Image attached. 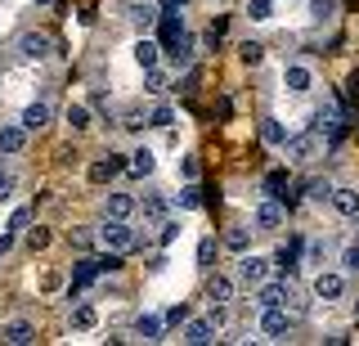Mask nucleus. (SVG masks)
<instances>
[{"instance_id": "20e7f679", "label": "nucleus", "mask_w": 359, "mask_h": 346, "mask_svg": "<svg viewBox=\"0 0 359 346\" xmlns=\"http://www.w3.org/2000/svg\"><path fill=\"white\" fill-rule=\"evenodd\" d=\"M261 333H265V338H287V333H292V315H287V310L283 306H261Z\"/></svg>"}, {"instance_id": "6ab92c4d", "label": "nucleus", "mask_w": 359, "mask_h": 346, "mask_svg": "<svg viewBox=\"0 0 359 346\" xmlns=\"http://www.w3.org/2000/svg\"><path fill=\"white\" fill-rule=\"evenodd\" d=\"M126 171H130V175H140V180H144V175H153V171H157V153L149 149V144H144V149H135V153H130V162H126Z\"/></svg>"}, {"instance_id": "c85d7f7f", "label": "nucleus", "mask_w": 359, "mask_h": 346, "mask_svg": "<svg viewBox=\"0 0 359 346\" xmlns=\"http://www.w3.org/2000/svg\"><path fill=\"white\" fill-rule=\"evenodd\" d=\"M175 207H184V211L202 207V189H198V180H189V185H184V189L175 194Z\"/></svg>"}, {"instance_id": "0eeeda50", "label": "nucleus", "mask_w": 359, "mask_h": 346, "mask_svg": "<svg viewBox=\"0 0 359 346\" xmlns=\"http://www.w3.org/2000/svg\"><path fill=\"white\" fill-rule=\"evenodd\" d=\"M45 54H50V36H45V32H22L18 36V59H45Z\"/></svg>"}, {"instance_id": "a18cd8bd", "label": "nucleus", "mask_w": 359, "mask_h": 346, "mask_svg": "<svg viewBox=\"0 0 359 346\" xmlns=\"http://www.w3.org/2000/svg\"><path fill=\"white\" fill-rule=\"evenodd\" d=\"M198 171H202L198 158H189V153H184V158H180V175H184V180H198Z\"/></svg>"}, {"instance_id": "1a4fd4ad", "label": "nucleus", "mask_w": 359, "mask_h": 346, "mask_svg": "<svg viewBox=\"0 0 359 346\" xmlns=\"http://www.w3.org/2000/svg\"><path fill=\"white\" fill-rule=\"evenodd\" d=\"M0 338L9 346H27V342H36V324L32 319H9L5 328H0Z\"/></svg>"}, {"instance_id": "6e6552de", "label": "nucleus", "mask_w": 359, "mask_h": 346, "mask_svg": "<svg viewBox=\"0 0 359 346\" xmlns=\"http://www.w3.org/2000/svg\"><path fill=\"white\" fill-rule=\"evenodd\" d=\"M256 229H261V234H274L278 225H283V207H278L274 203V198H265V203H256Z\"/></svg>"}, {"instance_id": "a878e982", "label": "nucleus", "mask_w": 359, "mask_h": 346, "mask_svg": "<svg viewBox=\"0 0 359 346\" xmlns=\"http://www.w3.org/2000/svg\"><path fill=\"white\" fill-rule=\"evenodd\" d=\"M104 211H108V216H117V220H126L130 211H135V198H130V194H108Z\"/></svg>"}, {"instance_id": "9d476101", "label": "nucleus", "mask_w": 359, "mask_h": 346, "mask_svg": "<svg viewBox=\"0 0 359 346\" xmlns=\"http://www.w3.org/2000/svg\"><path fill=\"white\" fill-rule=\"evenodd\" d=\"M283 86H287L292 95H306L310 86H314V72L306 68V63H287V68H283Z\"/></svg>"}, {"instance_id": "473e14b6", "label": "nucleus", "mask_w": 359, "mask_h": 346, "mask_svg": "<svg viewBox=\"0 0 359 346\" xmlns=\"http://www.w3.org/2000/svg\"><path fill=\"white\" fill-rule=\"evenodd\" d=\"M238 59L247 63V68H256V63L265 59V46H261V41H243V46H238Z\"/></svg>"}, {"instance_id": "f3484780", "label": "nucleus", "mask_w": 359, "mask_h": 346, "mask_svg": "<svg viewBox=\"0 0 359 346\" xmlns=\"http://www.w3.org/2000/svg\"><path fill=\"white\" fill-rule=\"evenodd\" d=\"M332 207H337V216L359 220V189H332Z\"/></svg>"}, {"instance_id": "a211bd4d", "label": "nucleus", "mask_w": 359, "mask_h": 346, "mask_svg": "<svg viewBox=\"0 0 359 346\" xmlns=\"http://www.w3.org/2000/svg\"><path fill=\"white\" fill-rule=\"evenodd\" d=\"M287 140H292V135H287V126H283L278 117H265V121H261V144H265V149H283Z\"/></svg>"}, {"instance_id": "393cba45", "label": "nucleus", "mask_w": 359, "mask_h": 346, "mask_svg": "<svg viewBox=\"0 0 359 346\" xmlns=\"http://www.w3.org/2000/svg\"><path fill=\"white\" fill-rule=\"evenodd\" d=\"M166 59H171L175 68H189V63H194V41H189V36H180L175 46H166Z\"/></svg>"}, {"instance_id": "f03ea898", "label": "nucleus", "mask_w": 359, "mask_h": 346, "mask_svg": "<svg viewBox=\"0 0 359 346\" xmlns=\"http://www.w3.org/2000/svg\"><path fill=\"white\" fill-rule=\"evenodd\" d=\"M99 243H104L108 252H121V256H126V252H130V248H135V243H140V239H135V229L126 225V220L108 216V225L99 229Z\"/></svg>"}, {"instance_id": "a19ab883", "label": "nucleus", "mask_w": 359, "mask_h": 346, "mask_svg": "<svg viewBox=\"0 0 359 346\" xmlns=\"http://www.w3.org/2000/svg\"><path fill=\"white\" fill-rule=\"evenodd\" d=\"M341 270H351V274H359V243H351V248L341 252Z\"/></svg>"}, {"instance_id": "2eb2a0df", "label": "nucleus", "mask_w": 359, "mask_h": 346, "mask_svg": "<svg viewBox=\"0 0 359 346\" xmlns=\"http://www.w3.org/2000/svg\"><path fill=\"white\" fill-rule=\"evenodd\" d=\"M157 59H162V41H153V36H140V41H135V63H140L144 72L157 68Z\"/></svg>"}, {"instance_id": "aec40b11", "label": "nucleus", "mask_w": 359, "mask_h": 346, "mask_svg": "<svg viewBox=\"0 0 359 346\" xmlns=\"http://www.w3.org/2000/svg\"><path fill=\"white\" fill-rule=\"evenodd\" d=\"M233 288H238V279H229V274H211L207 297H211V301H224V306H229V301H233Z\"/></svg>"}, {"instance_id": "3c124183", "label": "nucleus", "mask_w": 359, "mask_h": 346, "mask_svg": "<svg viewBox=\"0 0 359 346\" xmlns=\"http://www.w3.org/2000/svg\"><path fill=\"white\" fill-rule=\"evenodd\" d=\"M175 5H184V0H175Z\"/></svg>"}, {"instance_id": "b1692460", "label": "nucleus", "mask_w": 359, "mask_h": 346, "mask_svg": "<svg viewBox=\"0 0 359 346\" xmlns=\"http://www.w3.org/2000/svg\"><path fill=\"white\" fill-rule=\"evenodd\" d=\"M144 220H153V225H162V220H166V211H171V203H166V198L162 194H144Z\"/></svg>"}, {"instance_id": "58836bf2", "label": "nucleus", "mask_w": 359, "mask_h": 346, "mask_svg": "<svg viewBox=\"0 0 359 346\" xmlns=\"http://www.w3.org/2000/svg\"><path fill=\"white\" fill-rule=\"evenodd\" d=\"M157 229H162V234H157V239H162V248H171V243L180 239V220H162Z\"/></svg>"}, {"instance_id": "f8f14e48", "label": "nucleus", "mask_w": 359, "mask_h": 346, "mask_svg": "<svg viewBox=\"0 0 359 346\" xmlns=\"http://www.w3.org/2000/svg\"><path fill=\"white\" fill-rule=\"evenodd\" d=\"M50 117H54V108H50V99H36V104H27L22 108V126L27 131H41V126H50Z\"/></svg>"}, {"instance_id": "423d86ee", "label": "nucleus", "mask_w": 359, "mask_h": 346, "mask_svg": "<svg viewBox=\"0 0 359 346\" xmlns=\"http://www.w3.org/2000/svg\"><path fill=\"white\" fill-rule=\"evenodd\" d=\"M283 149L297 166H306V162H314V153H319V135H292Z\"/></svg>"}, {"instance_id": "e433bc0d", "label": "nucleus", "mask_w": 359, "mask_h": 346, "mask_svg": "<svg viewBox=\"0 0 359 346\" xmlns=\"http://www.w3.org/2000/svg\"><path fill=\"white\" fill-rule=\"evenodd\" d=\"M306 189H310V198H314V203H332V185H328V180H310Z\"/></svg>"}, {"instance_id": "09e8293b", "label": "nucleus", "mask_w": 359, "mask_h": 346, "mask_svg": "<svg viewBox=\"0 0 359 346\" xmlns=\"http://www.w3.org/2000/svg\"><path fill=\"white\" fill-rule=\"evenodd\" d=\"M0 189H9V175L5 171H0Z\"/></svg>"}, {"instance_id": "4468645a", "label": "nucleus", "mask_w": 359, "mask_h": 346, "mask_svg": "<svg viewBox=\"0 0 359 346\" xmlns=\"http://www.w3.org/2000/svg\"><path fill=\"white\" fill-rule=\"evenodd\" d=\"M184 342H189V346L216 342V324H211V319H184Z\"/></svg>"}, {"instance_id": "cd10ccee", "label": "nucleus", "mask_w": 359, "mask_h": 346, "mask_svg": "<svg viewBox=\"0 0 359 346\" xmlns=\"http://www.w3.org/2000/svg\"><path fill=\"white\" fill-rule=\"evenodd\" d=\"M252 234L256 229H229V234H224V248H229V252H252Z\"/></svg>"}, {"instance_id": "c03bdc74", "label": "nucleus", "mask_w": 359, "mask_h": 346, "mask_svg": "<svg viewBox=\"0 0 359 346\" xmlns=\"http://www.w3.org/2000/svg\"><path fill=\"white\" fill-rule=\"evenodd\" d=\"M99 270H104V274H117V270H121V252H108V256H99Z\"/></svg>"}, {"instance_id": "72a5a7b5", "label": "nucleus", "mask_w": 359, "mask_h": 346, "mask_svg": "<svg viewBox=\"0 0 359 346\" xmlns=\"http://www.w3.org/2000/svg\"><path fill=\"white\" fill-rule=\"evenodd\" d=\"M67 126H72L76 135H81V131H90V108H86V104H72V108H67Z\"/></svg>"}, {"instance_id": "ea45409f", "label": "nucleus", "mask_w": 359, "mask_h": 346, "mask_svg": "<svg viewBox=\"0 0 359 346\" xmlns=\"http://www.w3.org/2000/svg\"><path fill=\"white\" fill-rule=\"evenodd\" d=\"M27 248L45 252V248H50V229H27Z\"/></svg>"}, {"instance_id": "bb28decb", "label": "nucleus", "mask_w": 359, "mask_h": 346, "mask_svg": "<svg viewBox=\"0 0 359 346\" xmlns=\"http://www.w3.org/2000/svg\"><path fill=\"white\" fill-rule=\"evenodd\" d=\"M243 14L252 18V23H269V18H274V0H247Z\"/></svg>"}, {"instance_id": "4be33fe9", "label": "nucleus", "mask_w": 359, "mask_h": 346, "mask_svg": "<svg viewBox=\"0 0 359 346\" xmlns=\"http://www.w3.org/2000/svg\"><path fill=\"white\" fill-rule=\"evenodd\" d=\"M126 18H130V23H135V27H140V32H149V27H153V23H157V18H162V14H157V9L149 5V0H135V5H130V14H126Z\"/></svg>"}, {"instance_id": "37998d69", "label": "nucleus", "mask_w": 359, "mask_h": 346, "mask_svg": "<svg viewBox=\"0 0 359 346\" xmlns=\"http://www.w3.org/2000/svg\"><path fill=\"white\" fill-rule=\"evenodd\" d=\"M27 225H32V211H27V207H18L14 216H9V229H14V234H22Z\"/></svg>"}, {"instance_id": "7ed1b4c3", "label": "nucleus", "mask_w": 359, "mask_h": 346, "mask_svg": "<svg viewBox=\"0 0 359 346\" xmlns=\"http://www.w3.org/2000/svg\"><path fill=\"white\" fill-rule=\"evenodd\" d=\"M314 297L328 306V301H341L346 297V274L341 270H319L314 274Z\"/></svg>"}, {"instance_id": "79ce46f5", "label": "nucleus", "mask_w": 359, "mask_h": 346, "mask_svg": "<svg viewBox=\"0 0 359 346\" xmlns=\"http://www.w3.org/2000/svg\"><path fill=\"white\" fill-rule=\"evenodd\" d=\"M162 319H166V328H175V324H184V319H189V306L180 301V306H171V310H166Z\"/></svg>"}, {"instance_id": "c756f323", "label": "nucleus", "mask_w": 359, "mask_h": 346, "mask_svg": "<svg viewBox=\"0 0 359 346\" xmlns=\"http://www.w3.org/2000/svg\"><path fill=\"white\" fill-rule=\"evenodd\" d=\"M67 243H72L76 252H90V248L99 243V234H95V229H86V225H76L72 234H67Z\"/></svg>"}, {"instance_id": "39448f33", "label": "nucleus", "mask_w": 359, "mask_h": 346, "mask_svg": "<svg viewBox=\"0 0 359 346\" xmlns=\"http://www.w3.org/2000/svg\"><path fill=\"white\" fill-rule=\"evenodd\" d=\"M22 149H27V126H22V121H5V126H0V153H5V158H18Z\"/></svg>"}, {"instance_id": "f257e3e1", "label": "nucleus", "mask_w": 359, "mask_h": 346, "mask_svg": "<svg viewBox=\"0 0 359 346\" xmlns=\"http://www.w3.org/2000/svg\"><path fill=\"white\" fill-rule=\"evenodd\" d=\"M269 274H274V261H269V256H256V252H243L238 270H233V279H238L243 288H261Z\"/></svg>"}, {"instance_id": "dca6fc26", "label": "nucleus", "mask_w": 359, "mask_h": 346, "mask_svg": "<svg viewBox=\"0 0 359 346\" xmlns=\"http://www.w3.org/2000/svg\"><path fill=\"white\" fill-rule=\"evenodd\" d=\"M287 297H292L287 284H269L265 279V284L256 288V306H287Z\"/></svg>"}, {"instance_id": "5701e85b", "label": "nucleus", "mask_w": 359, "mask_h": 346, "mask_svg": "<svg viewBox=\"0 0 359 346\" xmlns=\"http://www.w3.org/2000/svg\"><path fill=\"white\" fill-rule=\"evenodd\" d=\"M162 328H166V319H157V315H149V310H144V315L135 319V333H140L144 342H162Z\"/></svg>"}, {"instance_id": "412c9836", "label": "nucleus", "mask_w": 359, "mask_h": 346, "mask_svg": "<svg viewBox=\"0 0 359 346\" xmlns=\"http://www.w3.org/2000/svg\"><path fill=\"white\" fill-rule=\"evenodd\" d=\"M67 324H72V333H90V328L99 324V310L81 301V306H72V315H67Z\"/></svg>"}, {"instance_id": "4c0bfd02", "label": "nucleus", "mask_w": 359, "mask_h": 346, "mask_svg": "<svg viewBox=\"0 0 359 346\" xmlns=\"http://www.w3.org/2000/svg\"><path fill=\"white\" fill-rule=\"evenodd\" d=\"M211 256H216V239H211V234H207V239L198 243V265H202V270H207V265H211Z\"/></svg>"}, {"instance_id": "de8ad7c7", "label": "nucleus", "mask_w": 359, "mask_h": 346, "mask_svg": "<svg viewBox=\"0 0 359 346\" xmlns=\"http://www.w3.org/2000/svg\"><path fill=\"white\" fill-rule=\"evenodd\" d=\"M351 99H359V72L351 76Z\"/></svg>"}, {"instance_id": "8fccbe9b", "label": "nucleus", "mask_w": 359, "mask_h": 346, "mask_svg": "<svg viewBox=\"0 0 359 346\" xmlns=\"http://www.w3.org/2000/svg\"><path fill=\"white\" fill-rule=\"evenodd\" d=\"M32 5H54V0H32Z\"/></svg>"}, {"instance_id": "ddd939ff", "label": "nucleus", "mask_w": 359, "mask_h": 346, "mask_svg": "<svg viewBox=\"0 0 359 346\" xmlns=\"http://www.w3.org/2000/svg\"><path fill=\"white\" fill-rule=\"evenodd\" d=\"M99 274H104V270H99V256H86V261H81V265H76V270H72V284H67V293L76 297V293H81L86 284H95Z\"/></svg>"}, {"instance_id": "9b49d317", "label": "nucleus", "mask_w": 359, "mask_h": 346, "mask_svg": "<svg viewBox=\"0 0 359 346\" xmlns=\"http://www.w3.org/2000/svg\"><path fill=\"white\" fill-rule=\"evenodd\" d=\"M117 171H126V162L117 158V153H108V158H99V162H90V185H104V180H112Z\"/></svg>"}, {"instance_id": "f704fd0d", "label": "nucleus", "mask_w": 359, "mask_h": 346, "mask_svg": "<svg viewBox=\"0 0 359 346\" xmlns=\"http://www.w3.org/2000/svg\"><path fill=\"white\" fill-rule=\"evenodd\" d=\"M283 189H287V171H269V175H265V194L283 198Z\"/></svg>"}, {"instance_id": "49530a36", "label": "nucleus", "mask_w": 359, "mask_h": 346, "mask_svg": "<svg viewBox=\"0 0 359 346\" xmlns=\"http://www.w3.org/2000/svg\"><path fill=\"white\" fill-rule=\"evenodd\" d=\"M319 261H323V243L314 239V243H310V265H319Z\"/></svg>"}, {"instance_id": "2f4dec72", "label": "nucleus", "mask_w": 359, "mask_h": 346, "mask_svg": "<svg viewBox=\"0 0 359 346\" xmlns=\"http://www.w3.org/2000/svg\"><path fill=\"white\" fill-rule=\"evenodd\" d=\"M310 18L314 23H332L337 18V0H310Z\"/></svg>"}, {"instance_id": "c9c22d12", "label": "nucleus", "mask_w": 359, "mask_h": 346, "mask_svg": "<svg viewBox=\"0 0 359 346\" xmlns=\"http://www.w3.org/2000/svg\"><path fill=\"white\" fill-rule=\"evenodd\" d=\"M166 86H171V81H166V72L149 68V81H144V91H149V95H166Z\"/></svg>"}, {"instance_id": "7c9ffc66", "label": "nucleus", "mask_w": 359, "mask_h": 346, "mask_svg": "<svg viewBox=\"0 0 359 346\" xmlns=\"http://www.w3.org/2000/svg\"><path fill=\"white\" fill-rule=\"evenodd\" d=\"M149 126H157V131H171V126H175V108H171V104H157L153 113H149Z\"/></svg>"}]
</instances>
